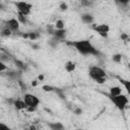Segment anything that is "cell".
<instances>
[{"mask_svg": "<svg viewBox=\"0 0 130 130\" xmlns=\"http://www.w3.org/2000/svg\"><path fill=\"white\" fill-rule=\"evenodd\" d=\"M112 60H113L115 63H120V62L122 61V55L119 54V53L114 54V55L112 56Z\"/></svg>", "mask_w": 130, "mask_h": 130, "instance_id": "cell-18", "label": "cell"}, {"mask_svg": "<svg viewBox=\"0 0 130 130\" xmlns=\"http://www.w3.org/2000/svg\"><path fill=\"white\" fill-rule=\"evenodd\" d=\"M6 69H7L6 64H5L3 61H0V72H4Z\"/></svg>", "mask_w": 130, "mask_h": 130, "instance_id": "cell-25", "label": "cell"}, {"mask_svg": "<svg viewBox=\"0 0 130 130\" xmlns=\"http://www.w3.org/2000/svg\"><path fill=\"white\" fill-rule=\"evenodd\" d=\"M31 47H32V48H35V50H38V48H39V46H38V45H36V44H32V45H31Z\"/></svg>", "mask_w": 130, "mask_h": 130, "instance_id": "cell-30", "label": "cell"}, {"mask_svg": "<svg viewBox=\"0 0 130 130\" xmlns=\"http://www.w3.org/2000/svg\"><path fill=\"white\" fill-rule=\"evenodd\" d=\"M36 109H37V108H34V107H27L25 111H27V112H35Z\"/></svg>", "mask_w": 130, "mask_h": 130, "instance_id": "cell-27", "label": "cell"}, {"mask_svg": "<svg viewBox=\"0 0 130 130\" xmlns=\"http://www.w3.org/2000/svg\"><path fill=\"white\" fill-rule=\"evenodd\" d=\"M11 34H12V31L8 28V27H4L3 29H2V32H1V36L2 37H10L11 36Z\"/></svg>", "mask_w": 130, "mask_h": 130, "instance_id": "cell-20", "label": "cell"}, {"mask_svg": "<svg viewBox=\"0 0 130 130\" xmlns=\"http://www.w3.org/2000/svg\"><path fill=\"white\" fill-rule=\"evenodd\" d=\"M73 113H74L75 115L79 116V115H81V114L83 113V110H82L81 108H79V107H75V108L73 109Z\"/></svg>", "mask_w": 130, "mask_h": 130, "instance_id": "cell-24", "label": "cell"}, {"mask_svg": "<svg viewBox=\"0 0 130 130\" xmlns=\"http://www.w3.org/2000/svg\"><path fill=\"white\" fill-rule=\"evenodd\" d=\"M120 82L122 83L123 87L125 88V90L127 91L128 94H130V80H127V79H120Z\"/></svg>", "mask_w": 130, "mask_h": 130, "instance_id": "cell-14", "label": "cell"}, {"mask_svg": "<svg viewBox=\"0 0 130 130\" xmlns=\"http://www.w3.org/2000/svg\"><path fill=\"white\" fill-rule=\"evenodd\" d=\"M92 29L98 32L101 37L107 38L109 32H110V25L108 23H100V24H93Z\"/></svg>", "mask_w": 130, "mask_h": 130, "instance_id": "cell-5", "label": "cell"}, {"mask_svg": "<svg viewBox=\"0 0 130 130\" xmlns=\"http://www.w3.org/2000/svg\"><path fill=\"white\" fill-rule=\"evenodd\" d=\"M59 8H60L61 11H66L68 9V4L65 3V2H61L60 5H59Z\"/></svg>", "mask_w": 130, "mask_h": 130, "instance_id": "cell-23", "label": "cell"}, {"mask_svg": "<svg viewBox=\"0 0 130 130\" xmlns=\"http://www.w3.org/2000/svg\"><path fill=\"white\" fill-rule=\"evenodd\" d=\"M38 83H39V79H36V80H32V81H31V86H34V87H36V86L38 85Z\"/></svg>", "mask_w": 130, "mask_h": 130, "instance_id": "cell-26", "label": "cell"}, {"mask_svg": "<svg viewBox=\"0 0 130 130\" xmlns=\"http://www.w3.org/2000/svg\"><path fill=\"white\" fill-rule=\"evenodd\" d=\"M116 3H118L119 5H122V6H126L129 4L130 0H114Z\"/></svg>", "mask_w": 130, "mask_h": 130, "instance_id": "cell-22", "label": "cell"}, {"mask_svg": "<svg viewBox=\"0 0 130 130\" xmlns=\"http://www.w3.org/2000/svg\"><path fill=\"white\" fill-rule=\"evenodd\" d=\"M14 64L16 65V67H17V68H19V69H21V70H23V69H25V68H26L25 64H24L21 60L15 59V60H14Z\"/></svg>", "mask_w": 130, "mask_h": 130, "instance_id": "cell-16", "label": "cell"}, {"mask_svg": "<svg viewBox=\"0 0 130 130\" xmlns=\"http://www.w3.org/2000/svg\"><path fill=\"white\" fill-rule=\"evenodd\" d=\"M122 93V87L119 85H114L109 88V95H118Z\"/></svg>", "mask_w": 130, "mask_h": 130, "instance_id": "cell-12", "label": "cell"}, {"mask_svg": "<svg viewBox=\"0 0 130 130\" xmlns=\"http://www.w3.org/2000/svg\"><path fill=\"white\" fill-rule=\"evenodd\" d=\"M68 45L72 46L78 53L81 55H94L99 56L100 52L98 49L93 47V45L88 41V40H77V41H70L68 42Z\"/></svg>", "mask_w": 130, "mask_h": 130, "instance_id": "cell-1", "label": "cell"}, {"mask_svg": "<svg viewBox=\"0 0 130 130\" xmlns=\"http://www.w3.org/2000/svg\"><path fill=\"white\" fill-rule=\"evenodd\" d=\"M42 89L46 92H51V91H54L55 90V87L52 86V85H49V84H45L42 86Z\"/></svg>", "mask_w": 130, "mask_h": 130, "instance_id": "cell-19", "label": "cell"}, {"mask_svg": "<svg viewBox=\"0 0 130 130\" xmlns=\"http://www.w3.org/2000/svg\"><path fill=\"white\" fill-rule=\"evenodd\" d=\"M13 106L18 111H23V110H26L27 108V105L25 104L24 100H15L13 102Z\"/></svg>", "mask_w": 130, "mask_h": 130, "instance_id": "cell-9", "label": "cell"}, {"mask_svg": "<svg viewBox=\"0 0 130 130\" xmlns=\"http://www.w3.org/2000/svg\"><path fill=\"white\" fill-rule=\"evenodd\" d=\"M27 16H25V15H23V14H20V13H17V19L19 20V22L20 23H22V24H25L26 22H27V18H26Z\"/></svg>", "mask_w": 130, "mask_h": 130, "instance_id": "cell-17", "label": "cell"}, {"mask_svg": "<svg viewBox=\"0 0 130 130\" xmlns=\"http://www.w3.org/2000/svg\"><path fill=\"white\" fill-rule=\"evenodd\" d=\"M88 75L92 80H94L99 84H103L107 80V73L100 66H91V67H89L88 68Z\"/></svg>", "mask_w": 130, "mask_h": 130, "instance_id": "cell-2", "label": "cell"}, {"mask_svg": "<svg viewBox=\"0 0 130 130\" xmlns=\"http://www.w3.org/2000/svg\"><path fill=\"white\" fill-rule=\"evenodd\" d=\"M44 78H45L44 74H40V75L38 76V79H39V81H43V80H44Z\"/></svg>", "mask_w": 130, "mask_h": 130, "instance_id": "cell-29", "label": "cell"}, {"mask_svg": "<svg viewBox=\"0 0 130 130\" xmlns=\"http://www.w3.org/2000/svg\"><path fill=\"white\" fill-rule=\"evenodd\" d=\"M39 38V35L36 31H29L28 32V40L29 41H35Z\"/></svg>", "mask_w": 130, "mask_h": 130, "instance_id": "cell-21", "label": "cell"}, {"mask_svg": "<svg viewBox=\"0 0 130 130\" xmlns=\"http://www.w3.org/2000/svg\"><path fill=\"white\" fill-rule=\"evenodd\" d=\"M128 68H129V69H130V63H129V64H128Z\"/></svg>", "mask_w": 130, "mask_h": 130, "instance_id": "cell-31", "label": "cell"}, {"mask_svg": "<svg viewBox=\"0 0 130 130\" xmlns=\"http://www.w3.org/2000/svg\"><path fill=\"white\" fill-rule=\"evenodd\" d=\"M5 26L8 27L12 32H17L19 30V28H20V22H19V20L17 18L11 17V18L6 20Z\"/></svg>", "mask_w": 130, "mask_h": 130, "instance_id": "cell-7", "label": "cell"}, {"mask_svg": "<svg viewBox=\"0 0 130 130\" xmlns=\"http://www.w3.org/2000/svg\"><path fill=\"white\" fill-rule=\"evenodd\" d=\"M121 39H122L123 41H126V40L128 39V36H127L126 34H124V32H123V34L121 35Z\"/></svg>", "mask_w": 130, "mask_h": 130, "instance_id": "cell-28", "label": "cell"}, {"mask_svg": "<svg viewBox=\"0 0 130 130\" xmlns=\"http://www.w3.org/2000/svg\"><path fill=\"white\" fill-rule=\"evenodd\" d=\"M109 99L111 100V102L114 104V106L121 112H124L125 109L128 107L129 104V99L127 98V95L121 93L118 95H109Z\"/></svg>", "mask_w": 130, "mask_h": 130, "instance_id": "cell-3", "label": "cell"}, {"mask_svg": "<svg viewBox=\"0 0 130 130\" xmlns=\"http://www.w3.org/2000/svg\"><path fill=\"white\" fill-rule=\"evenodd\" d=\"M14 5L17 9V12L20 14H23L25 16L29 15L32 9V5L26 1H16L14 2Z\"/></svg>", "mask_w": 130, "mask_h": 130, "instance_id": "cell-4", "label": "cell"}, {"mask_svg": "<svg viewBox=\"0 0 130 130\" xmlns=\"http://www.w3.org/2000/svg\"><path fill=\"white\" fill-rule=\"evenodd\" d=\"M80 18H81V21L85 24H92L94 21L93 15L91 13H83V14H81Z\"/></svg>", "mask_w": 130, "mask_h": 130, "instance_id": "cell-8", "label": "cell"}, {"mask_svg": "<svg viewBox=\"0 0 130 130\" xmlns=\"http://www.w3.org/2000/svg\"><path fill=\"white\" fill-rule=\"evenodd\" d=\"M53 37H55L56 39H58L60 42L63 41L66 37V29L65 28H62V29H55L54 34H53Z\"/></svg>", "mask_w": 130, "mask_h": 130, "instance_id": "cell-10", "label": "cell"}, {"mask_svg": "<svg viewBox=\"0 0 130 130\" xmlns=\"http://www.w3.org/2000/svg\"><path fill=\"white\" fill-rule=\"evenodd\" d=\"M48 127L52 130H63L65 127L61 122H51L48 123Z\"/></svg>", "mask_w": 130, "mask_h": 130, "instance_id": "cell-13", "label": "cell"}, {"mask_svg": "<svg viewBox=\"0 0 130 130\" xmlns=\"http://www.w3.org/2000/svg\"><path fill=\"white\" fill-rule=\"evenodd\" d=\"M54 25H55V28H57V29L65 28V22H64V20H63V19H61V18L57 19Z\"/></svg>", "mask_w": 130, "mask_h": 130, "instance_id": "cell-15", "label": "cell"}, {"mask_svg": "<svg viewBox=\"0 0 130 130\" xmlns=\"http://www.w3.org/2000/svg\"><path fill=\"white\" fill-rule=\"evenodd\" d=\"M23 100H24L25 104L27 105V107L38 108L40 105V99L36 94H32V93H24Z\"/></svg>", "mask_w": 130, "mask_h": 130, "instance_id": "cell-6", "label": "cell"}, {"mask_svg": "<svg viewBox=\"0 0 130 130\" xmlns=\"http://www.w3.org/2000/svg\"><path fill=\"white\" fill-rule=\"evenodd\" d=\"M64 69H65V71L68 72V73L74 72L75 69H76V64H75L73 61H67V62L64 64Z\"/></svg>", "mask_w": 130, "mask_h": 130, "instance_id": "cell-11", "label": "cell"}]
</instances>
